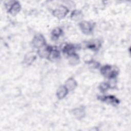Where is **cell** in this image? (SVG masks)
<instances>
[{
    "instance_id": "obj_1",
    "label": "cell",
    "mask_w": 131,
    "mask_h": 131,
    "mask_svg": "<svg viewBox=\"0 0 131 131\" xmlns=\"http://www.w3.org/2000/svg\"><path fill=\"white\" fill-rule=\"evenodd\" d=\"M100 72L102 75L109 79H115L119 74L118 69L113 66L105 64L100 69Z\"/></svg>"
},
{
    "instance_id": "obj_2",
    "label": "cell",
    "mask_w": 131,
    "mask_h": 131,
    "mask_svg": "<svg viewBox=\"0 0 131 131\" xmlns=\"http://www.w3.org/2000/svg\"><path fill=\"white\" fill-rule=\"evenodd\" d=\"M69 10L63 5H60L52 11V14L54 17L58 19L64 18L69 13Z\"/></svg>"
},
{
    "instance_id": "obj_3",
    "label": "cell",
    "mask_w": 131,
    "mask_h": 131,
    "mask_svg": "<svg viewBox=\"0 0 131 131\" xmlns=\"http://www.w3.org/2000/svg\"><path fill=\"white\" fill-rule=\"evenodd\" d=\"M32 44L35 48L37 49H39L47 45L45 38L41 34H36L33 37L32 40Z\"/></svg>"
},
{
    "instance_id": "obj_4",
    "label": "cell",
    "mask_w": 131,
    "mask_h": 131,
    "mask_svg": "<svg viewBox=\"0 0 131 131\" xmlns=\"http://www.w3.org/2000/svg\"><path fill=\"white\" fill-rule=\"evenodd\" d=\"M79 28L81 32L86 35L91 34L93 30L94 25L88 21H82L79 24Z\"/></svg>"
},
{
    "instance_id": "obj_5",
    "label": "cell",
    "mask_w": 131,
    "mask_h": 131,
    "mask_svg": "<svg viewBox=\"0 0 131 131\" xmlns=\"http://www.w3.org/2000/svg\"><path fill=\"white\" fill-rule=\"evenodd\" d=\"M98 99L102 102H104L107 104L116 106L119 103V100L113 95H105L100 96L98 97Z\"/></svg>"
},
{
    "instance_id": "obj_6",
    "label": "cell",
    "mask_w": 131,
    "mask_h": 131,
    "mask_svg": "<svg viewBox=\"0 0 131 131\" xmlns=\"http://www.w3.org/2000/svg\"><path fill=\"white\" fill-rule=\"evenodd\" d=\"M8 12L13 16L17 15L21 10V5L17 1L11 2L10 4H8Z\"/></svg>"
},
{
    "instance_id": "obj_7",
    "label": "cell",
    "mask_w": 131,
    "mask_h": 131,
    "mask_svg": "<svg viewBox=\"0 0 131 131\" xmlns=\"http://www.w3.org/2000/svg\"><path fill=\"white\" fill-rule=\"evenodd\" d=\"M78 48V45H75L72 43H67L63 47L62 51L63 54H66L68 57L75 53L76 51Z\"/></svg>"
},
{
    "instance_id": "obj_8",
    "label": "cell",
    "mask_w": 131,
    "mask_h": 131,
    "mask_svg": "<svg viewBox=\"0 0 131 131\" xmlns=\"http://www.w3.org/2000/svg\"><path fill=\"white\" fill-rule=\"evenodd\" d=\"M52 48V46L46 45L43 47L38 49L37 54L40 58L48 59Z\"/></svg>"
},
{
    "instance_id": "obj_9",
    "label": "cell",
    "mask_w": 131,
    "mask_h": 131,
    "mask_svg": "<svg viewBox=\"0 0 131 131\" xmlns=\"http://www.w3.org/2000/svg\"><path fill=\"white\" fill-rule=\"evenodd\" d=\"M72 114L77 119H81L85 117V111L84 106H79L75 108L72 111Z\"/></svg>"
},
{
    "instance_id": "obj_10",
    "label": "cell",
    "mask_w": 131,
    "mask_h": 131,
    "mask_svg": "<svg viewBox=\"0 0 131 131\" xmlns=\"http://www.w3.org/2000/svg\"><path fill=\"white\" fill-rule=\"evenodd\" d=\"M101 42L98 39H95L89 41L86 45V48L94 51L99 50L101 47Z\"/></svg>"
},
{
    "instance_id": "obj_11",
    "label": "cell",
    "mask_w": 131,
    "mask_h": 131,
    "mask_svg": "<svg viewBox=\"0 0 131 131\" xmlns=\"http://www.w3.org/2000/svg\"><path fill=\"white\" fill-rule=\"evenodd\" d=\"M69 92L64 85H60L57 90L56 96L58 99H62L67 95Z\"/></svg>"
},
{
    "instance_id": "obj_12",
    "label": "cell",
    "mask_w": 131,
    "mask_h": 131,
    "mask_svg": "<svg viewBox=\"0 0 131 131\" xmlns=\"http://www.w3.org/2000/svg\"><path fill=\"white\" fill-rule=\"evenodd\" d=\"M60 57V53L59 51L55 47H52V48L50 53L48 59L51 61H55L58 60Z\"/></svg>"
},
{
    "instance_id": "obj_13",
    "label": "cell",
    "mask_w": 131,
    "mask_h": 131,
    "mask_svg": "<svg viewBox=\"0 0 131 131\" xmlns=\"http://www.w3.org/2000/svg\"><path fill=\"white\" fill-rule=\"evenodd\" d=\"M64 85L68 89L69 91H72L75 90L77 87V82L74 78L72 77H70V78H69L66 81Z\"/></svg>"
},
{
    "instance_id": "obj_14",
    "label": "cell",
    "mask_w": 131,
    "mask_h": 131,
    "mask_svg": "<svg viewBox=\"0 0 131 131\" xmlns=\"http://www.w3.org/2000/svg\"><path fill=\"white\" fill-rule=\"evenodd\" d=\"M83 17V13L82 12L78 10H73L71 14H70V18L71 19L75 21H80L81 20Z\"/></svg>"
},
{
    "instance_id": "obj_15",
    "label": "cell",
    "mask_w": 131,
    "mask_h": 131,
    "mask_svg": "<svg viewBox=\"0 0 131 131\" xmlns=\"http://www.w3.org/2000/svg\"><path fill=\"white\" fill-rule=\"evenodd\" d=\"M36 57L33 54V53H29L27 54L24 57L23 62L27 66H29V65H31L34 62V61L36 59Z\"/></svg>"
},
{
    "instance_id": "obj_16",
    "label": "cell",
    "mask_w": 131,
    "mask_h": 131,
    "mask_svg": "<svg viewBox=\"0 0 131 131\" xmlns=\"http://www.w3.org/2000/svg\"><path fill=\"white\" fill-rule=\"evenodd\" d=\"M62 30L59 27H56L53 29L51 32V37L54 40H56L61 36L62 34Z\"/></svg>"
},
{
    "instance_id": "obj_17",
    "label": "cell",
    "mask_w": 131,
    "mask_h": 131,
    "mask_svg": "<svg viewBox=\"0 0 131 131\" xmlns=\"http://www.w3.org/2000/svg\"><path fill=\"white\" fill-rule=\"evenodd\" d=\"M68 57L70 64L72 66H76L78 64L79 62V57L76 53L68 56Z\"/></svg>"
},
{
    "instance_id": "obj_18",
    "label": "cell",
    "mask_w": 131,
    "mask_h": 131,
    "mask_svg": "<svg viewBox=\"0 0 131 131\" xmlns=\"http://www.w3.org/2000/svg\"><path fill=\"white\" fill-rule=\"evenodd\" d=\"M99 89L102 92H105L107 91L108 89H111L108 82H103L101 83L99 86Z\"/></svg>"
}]
</instances>
